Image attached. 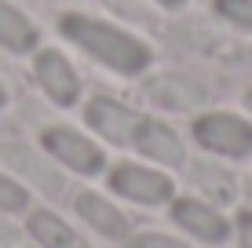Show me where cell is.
I'll return each instance as SVG.
<instances>
[{
    "mask_svg": "<svg viewBox=\"0 0 252 248\" xmlns=\"http://www.w3.org/2000/svg\"><path fill=\"white\" fill-rule=\"evenodd\" d=\"M110 190L121 193V197H128V201H135V204H164V201H172L176 186H172V179L164 172H158V168L125 161V165H117L114 172H110Z\"/></svg>",
    "mask_w": 252,
    "mask_h": 248,
    "instance_id": "cell-4",
    "label": "cell"
},
{
    "mask_svg": "<svg viewBox=\"0 0 252 248\" xmlns=\"http://www.w3.org/2000/svg\"><path fill=\"white\" fill-rule=\"evenodd\" d=\"M30 234L37 237L40 248H73L77 245V234L59 216H51V212H33L30 216Z\"/></svg>",
    "mask_w": 252,
    "mask_h": 248,
    "instance_id": "cell-11",
    "label": "cell"
},
{
    "mask_svg": "<svg viewBox=\"0 0 252 248\" xmlns=\"http://www.w3.org/2000/svg\"><path fill=\"white\" fill-rule=\"evenodd\" d=\"M172 219H176L190 237H197V241H205V245H220V241H227V234H230L227 219H223L212 204H205L197 197L176 201L172 204Z\"/></svg>",
    "mask_w": 252,
    "mask_h": 248,
    "instance_id": "cell-8",
    "label": "cell"
},
{
    "mask_svg": "<svg viewBox=\"0 0 252 248\" xmlns=\"http://www.w3.org/2000/svg\"><path fill=\"white\" fill-rule=\"evenodd\" d=\"M33 73H37L40 88H44V95L51 102H59V106H73V102L81 99V77H77V70L66 62L63 51H55V48L37 51V58H33Z\"/></svg>",
    "mask_w": 252,
    "mask_h": 248,
    "instance_id": "cell-5",
    "label": "cell"
},
{
    "mask_svg": "<svg viewBox=\"0 0 252 248\" xmlns=\"http://www.w3.org/2000/svg\"><path fill=\"white\" fill-rule=\"evenodd\" d=\"M132 146L143 153V157L158 161V165H183L187 161V150H183V139L176 135V128H168L164 121H154V117H143L135 124V135H132Z\"/></svg>",
    "mask_w": 252,
    "mask_h": 248,
    "instance_id": "cell-7",
    "label": "cell"
},
{
    "mask_svg": "<svg viewBox=\"0 0 252 248\" xmlns=\"http://www.w3.org/2000/svg\"><path fill=\"white\" fill-rule=\"evenodd\" d=\"M77 216L92 230H99L102 237H114V241L117 237H128V219L121 216V208H114L99 193H77Z\"/></svg>",
    "mask_w": 252,
    "mask_h": 248,
    "instance_id": "cell-9",
    "label": "cell"
},
{
    "mask_svg": "<svg viewBox=\"0 0 252 248\" xmlns=\"http://www.w3.org/2000/svg\"><path fill=\"white\" fill-rule=\"evenodd\" d=\"M216 11L241 29H252V0H216Z\"/></svg>",
    "mask_w": 252,
    "mask_h": 248,
    "instance_id": "cell-13",
    "label": "cell"
},
{
    "mask_svg": "<svg viewBox=\"0 0 252 248\" xmlns=\"http://www.w3.org/2000/svg\"><path fill=\"white\" fill-rule=\"evenodd\" d=\"M238 241H241V248H252V212L238 216Z\"/></svg>",
    "mask_w": 252,
    "mask_h": 248,
    "instance_id": "cell-15",
    "label": "cell"
},
{
    "mask_svg": "<svg viewBox=\"0 0 252 248\" xmlns=\"http://www.w3.org/2000/svg\"><path fill=\"white\" fill-rule=\"evenodd\" d=\"M40 139H44V150L59 161V165L73 168V172H81V175H99L102 165H106L102 150L95 146L88 135H81L77 128L55 124V128H44V135H40Z\"/></svg>",
    "mask_w": 252,
    "mask_h": 248,
    "instance_id": "cell-3",
    "label": "cell"
},
{
    "mask_svg": "<svg viewBox=\"0 0 252 248\" xmlns=\"http://www.w3.org/2000/svg\"><path fill=\"white\" fill-rule=\"evenodd\" d=\"M0 106H4V88H0Z\"/></svg>",
    "mask_w": 252,
    "mask_h": 248,
    "instance_id": "cell-17",
    "label": "cell"
},
{
    "mask_svg": "<svg viewBox=\"0 0 252 248\" xmlns=\"http://www.w3.org/2000/svg\"><path fill=\"white\" fill-rule=\"evenodd\" d=\"M194 139L201 142L208 153L220 157H249L252 153V121L241 113H201L194 121Z\"/></svg>",
    "mask_w": 252,
    "mask_h": 248,
    "instance_id": "cell-2",
    "label": "cell"
},
{
    "mask_svg": "<svg viewBox=\"0 0 252 248\" xmlns=\"http://www.w3.org/2000/svg\"><path fill=\"white\" fill-rule=\"evenodd\" d=\"M154 4H161V7H183L187 0H154Z\"/></svg>",
    "mask_w": 252,
    "mask_h": 248,
    "instance_id": "cell-16",
    "label": "cell"
},
{
    "mask_svg": "<svg viewBox=\"0 0 252 248\" xmlns=\"http://www.w3.org/2000/svg\"><path fill=\"white\" fill-rule=\"evenodd\" d=\"M37 26H33L26 15L19 11V7L4 4L0 0V44H4L7 51H19V55H26V51L37 48Z\"/></svg>",
    "mask_w": 252,
    "mask_h": 248,
    "instance_id": "cell-10",
    "label": "cell"
},
{
    "mask_svg": "<svg viewBox=\"0 0 252 248\" xmlns=\"http://www.w3.org/2000/svg\"><path fill=\"white\" fill-rule=\"evenodd\" d=\"M26 204H30L26 186L15 183V179H7V175H0V212H22Z\"/></svg>",
    "mask_w": 252,
    "mask_h": 248,
    "instance_id": "cell-12",
    "label": "cell"
},
{
    "mask_svg": "<svg viewBox=\"0 0 252 248\" xmlns=\"http://www.w3.org/2000/svg\"><path fill=\"white\" fill-rule=\"evenodd\" d=\"M84 117H88V124L102 135V139L117 142V146L132 142L135 124L143 121V117H139V110L125 106V102H117V99H106V95H95V99L88 102V110H84Z\"/></svg>",
    "mask_w": 252,
    "mask_h": 248,
    "instance_id": "cell-6",
    "label": "cell"
},
{
    "mask_svg": "<svg viewBox=\"0 0 252 248\" xmlns=\"http://www.w3.org/2000/svg\"><path fill=\"white\" fill-rule=\"evenodd\" d=\"M128 248H187V245L168 234H135L128 237Z\"/></svg>",
    "mask_w": 252,
    "mask_h": 248,
    "instance_id": "cell-14",
    "label": "cell"
},
{
    "mask_svg": "<svg viewBox=\"0 0 252 248\" xmlns=\"http://www.w3.org/2000/svg\"><path fill=\"white\" fill-rule=\"evenodd\" d=\"M63 37L69 44H77L88 58H95L99 66L114 70L121 77H135L150 66L154 51L146 40H139L135 33L121 29V26L106 22V19H92V15H63L59 22Z\"/></svg>",
    "mask_w": 252,
    "mask_h": 248,
    "instance_id": "cell-1",
    "label": "cell"
}]
</instances>
